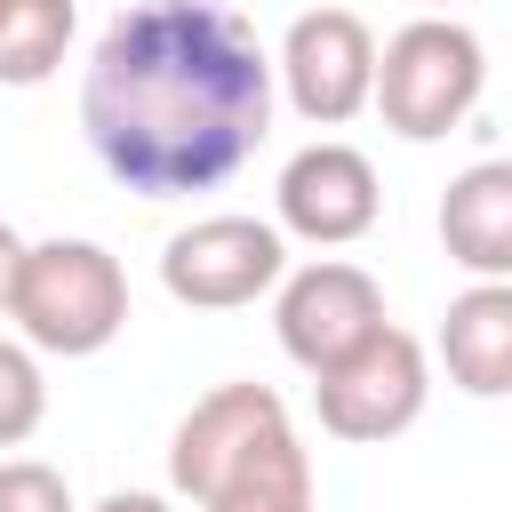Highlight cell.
<instances>
[{
	"instance_id": "6da1fadb",
	"label": "cell",
	"mask_w": 512,
	"mask_h": 512,
	"mask_svg": "<svg viewBox=\"0 0 512 512\" xmlns=\"http://www.w3.org/2000/svg\"><path fill=\"white\" fill-rule=\"evenodd\" d=\"M80 128L112 184L144 200L208 192L272 128V56L216 0H136L88 56Z\"/></svg>"
},
{
	"instance_id": "7a4b0ae2",
	"label": "cell",
	"mask_w": 512,
	"mask_h": 512,
	"mask_svg": "<svg viewBox=\"0 0 512 512\" xmlns=\"http://www.w3.org/2000/svg\"><path fill=\"white\" fill-rule=\"evenodd\" d=\"M8 320L24 328L32 352H64L88 360L128 328V272L112 248L96 240H40L16 264V304Z\"/></svg>"
},
{
	"instance_id": "3957f363",
	"label": "cell",
	"mask_w": 512,
	"mask_h": 512,
	"mask_svg": "<svg viewBox=\"0 0 512 512\" xmlns=\"http://www.w3.org/2000/svg\"><path fill=\"white\" fill-rule=\"evenodd\" d=\"M480 88H488L480 40H472L456 16H416V24H400V32L384 40V56H376V96H368V104L384 112L392 136L440 144L448 128H464V112L480 104Z\"/></svg>"
},
{
	"instance_id": "277c9868",
	"label": "cell",
	"mask_w": 512,
	"mask_h": 512,
	"mask_svg": "<svg viewBox=\"0 0 512 512\" xmlns=\"http://www.w3.org/2000/svg\"><path fill=\"white\" fill-rule=\"evenodd\" d=\"M432 400V368H424V344L408 328H376L360 336L336 368L312 376V408H320V432L328 440H352V448H376V440H400Z\"/></svg>"
},
{
	"instance_id": "5b68a950",
	"label": "cell",
	"mask_w": 512,
	"mask_h": 512,
	"mask_svg": "<svg viewBox=\"0 0 512 512\" xmlns=\"http://www.w3.org/2000/svg\"><path fill=\"white\" fill-rule=\"evenodd\" d=\"M288 272V232L264 216H200L160 248V288L192 312H240Z\"/></svg>"
},
{
	"instance_id": "8992f818",
	"label": "cell",
	"mask_w": 512,
	"mask_h": 512,
	"mask_svg": "<svg viewBox=\"0 0 512 512\" xmlns=\"http://www.w3.org/2000/svg\"><path fill=\"white\" fill-rule=\"evenodd\" d=\"M272 80L288 88V104L312 128H344L352 112H368L376 96V32L352 8H304L280 40Z\"/></svg>"
},
{
	"instance_id": "52a82bcc",
	"label": "cell",
	"mask_w": 512,
	"mask_h": 512,
	"mask_svg": "<svg viewBox=\"0 0 512 512\" xmlns=\"http://www.w3.org/2000/svg\"><path fill=\"white\" fill-rule=\"evenodd\" d=\"M272 328H280V352L296 368H336L360 336L384 328V288L344 264V256H320L304 272H280V304H272Z\"/></svg>"
},
{
	"instance_id": "ba28073f",
	"label": "cell",
	"mask_w": 512,
	"mask_h": 512,
	"mask_svg": "<svg viewBox=\"0 0 512 512\" xmlns=\"http://www.w3.org/2000/svg\"><path fill=\"white\" fill-rule=\"evenodd\" d=\"M288 432V400L272 392V384H216L208 400H192V416L176 424V440H168V480H176V496H192V504H208L264 440H280Z\"/></svg>"
},
{
	"instance_id": "9c48e42d",
	"label": "cell",
	"mask_w": 512,
	"mask_h": 512,
	"mask_svg": "<svg viewBox=\"0 0 512 512\" xmlns=\"http://www.w3.org/2000/svg\"><path fill=\"white\" fill-rule=\"evenodd\" d=\"M280 232H296V240H312V248H344V240H360L368 224H376V168H368V152H352V144H304L288 168H280Z\"/></svg>"
},
{
	"instance_id": "30bf717a",
	"label": "cell",
	"mask_w": 512,
	"mask_h": 512,
	"mask_svg": "<svg viewBox=\"0 0 512 512\" xmlns=\"http://www.w3.org/2000/svg\"><path fill=\"white\" fill-rule=\"evenodd\" d=\"M440 248L472 280H512V160H472L440 192Z\"/></svg>"
},
{
	"instance_id": "8fae6325",
	"label": "cell",
	"mask_w": 512,
	"mask_h": 512,
	"mask_svg": "<svg viewBox=\"0 0 512 512\" xmlns=\"http://www.w3.org/2000/svg\"><path fill=\"white\" fill-rule=\"evenodd\" d=\"M440 368L472 400L512 392V280H472L440 312Z\"/></svg>"
},
{
	"instance_id": "7c38bea8",
	"label": "cell",
	"mask_w": 512,
	"mask_h": 512,
	"mask_svg": "<svg viewBox=\"0 0 512 512\" xmlns=\"http://www.w3.org/2000/svg\"><path fill=\"white\" fill-rule=\"evenodd\" d=\"M200 512H312V456H304V440L296 432L264 440Z\"/></svg>"
},
{
	"instance_id": "4fadbf2b",
	"label": "cell",
	"mask_w": 512,
	"mask_h": 512,
	"mask_svg": "<svg viewBox=\"0 0 512 512\" xmlns=\"http://www.w3.org/2000/svg\"><path fill=\"white\" fill-rule=\"evenodd\" d=\"M72 48V0H0V80L40 88Z\"/></svg>"
},
{
	"instance_id": "5bb4252c",
	"label": "cell",
	"mask_w": 512,
	"mask_h": 512,
	"mask_svg": "<svg viewBox=\"0 0 512 512\" xmlns=\"http://www.w3.org/2000/svg\"><path fill=\"white\" fill-rule=\"evenodd\" d=\"M48 416V384H40V360L24 344L0 336V448H24Z\"/></svg>"
},
{
	"instance_id": "9a60e30c",
	"label": "cell",
	"mask_w": 512,
	"mask_h": 512,
	"mask_svg": "<svg viewBox=\"0 0 512 512\" xmlns=\"http://www.w3.org/2000/svg\"><path fill=\"white\" fill-rule=\"evenodd\" d=\"M0 512H72V488L40 456H0Z\"/></svg>"
},
{
	"instance_id": "2e32d148",
	"label": "cell",
	"mask_w": 512,
	"mask_h": 512,
	"mask_svg": "<svg viewBox=\"0 0 512 512\" xmlns=\"http://www.w3.org/2000/svg\"><path fill=\"white\" fill-rule=\"evenodd\" d=\"M16 264H24V240L0 224V320H8V304H16Z\"/></svg>"
},
{
	"instance_id": "e0dca14e",
	"label": "cell",
	"mask_w": 512,
	"mask_h": 512,
	"mask_svg": "<svg viewBox=\"0 0 512 512\" xmlns=\"http://www.w3.org/2000/svg\"><path fill=\"white\" fill-rule=\"evenodd\" d=\"M96 512H176V504H168V496H152V488H112Z\"/></svg>"
},
{
	"instance_id": "ac0fdd59",
	"label": "cell",
	"mask_w": 512,
	"mask_h": 512,
	"mask_svg": "<svg viewBox=\"0 0 512 512\" xmlns=\"http://www.w3.org/2000/svg\"><path fill=\"white\" fill-rule=\"evenodd\" d=\"M424 8H448V0H424Z\"/></svg>"
}]
</instances>
